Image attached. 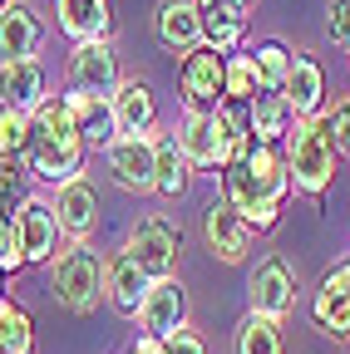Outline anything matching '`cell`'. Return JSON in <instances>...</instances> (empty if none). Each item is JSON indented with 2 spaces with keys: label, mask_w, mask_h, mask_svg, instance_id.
I'll return each instance as SVG.
<instances>
[{
  "label": "cell",
  "mask_w": 350,
  "mask_h": 354,
  "mask_svg": "<svg viewBox=\"0 0 350 354\" xmlns=\"http://www.w3.org/2000/svg\"><path fill=\"white\" fill-rule=\"evenodd\" d=\"M84 158H89V148H84L79 128H74V113L60 99H45L35 113H30V138H25V153L20 162L30 167L35 183H50V187H64L74 183V177L84 172Z\"/></svg>",
  "instance_id": "obj_1"
},
{
  "label": "cell",
  "mask_w": 350,
  "mask_h": 354,
  "mask_svg": "<svg viewBox=\"0 0 350 354\" xmlns=\"http://www.w3.org/2000/svg\"><path fill=\"white\" fill-rule=\"evenodd\" d=\"M286 172H291V192L321 202L331 177H335V138L326 118H296L286 133Z\"/></svg>",
  "instance_id": "obj_2"
},
{
  "label": "cell",
  "mask_w": 350,
  "mask_h": 354,
  "mask_svg": "<svg viewBox=\"0 0 350 354\" xmlns=\"http://www.w3.org/2000/svg\"><path fill=\"white\" fill-rule=\"evenodd\" d=\"M50 295L69 310V315H94L99 300H104V256L79 241L64 256L50 261Z\"/></svg>",
  "instance_id": "obj_3"
},
{
  "label": "cell",
  "mask_w": 350,
  "mask_h": 354,
  "mask_svg": "<svg viewBox=\"0 0 350 354\" xmlns=\"http://www.w3.org/2000/svg\"><path fill=\"white\" fill-rule=\"evenodd\" d=\"M178 94H183V113L212 118L217 109L227 104V64H222V55H212L207 44L193 50V55H183V64H178Z\"/></svg>",
  "instance_id": "obj_4"
},
{
  "label": "cell",
  "mask_w": 350,
  "mask_h": 354,
  "mask_svg": "<svg viewBox=\"0 0 350 354\" xmlns=\"http://www.w3.org/2000/svg\"><path fill=\"white\" fill-rule=\"evenodd\" d=\"M123 251L134 256V266H139V271H143L148 281H163V276H173V266H178L183 232L173 227L168 216H139L134 227H128Z\"/></svg>",
  "instance_id": "obj_5"
},
{
  "label": "cell",
  "mask_w": 350,
  "mask_h": 354,
  "mask_svg": "<svg viewBox=\"0 0 350 354\" xmlns=\"http://www.w3.org/2000/svg\"><path fill=\"white\" fill-rule=\"evenodd\" d=\"M247 305H252V315H272V320H286L291 315V305H296V276H291V266L281 256H267V261L252 266V276H247Z\"/></svg>",
  "instance_id": "obj_6"
},
{
  "label": "cell",
  "mask_w": 350,
  "mask_h": 354,
  "mask_svg": "<svg viewBox=\"0 0 350 354\" xmlns=\"http://www.w3.org/2000/svg\"><path fill=\"white\" fill-rule=\"evenodd\" d=\"M64 79L69 88H79V94H114V88L123 84L119 74V50L109 39H94V44H74L69 50V64H64Z\"/></svg>",
  "instance_id": "obj_7"
},
{
  "label": "cell",
  "mask_w": 350,
  "mask_h": 354,
  "mask_svg": "<svg viewBox=\"0 0 350 354\" xmlns=\"http://www.w3.org/2000/svg\"><path fill=\"white\" fill-rule=\"evenodd\" d=\"M15 246L25 256V266H50L55 261V246H60V221H55V207L45 197H25L15 207Z\"/></svg>",
  "instance_id": "obj_8"
},
{
  "label": "cell",
  "mask_w": 350,
  "mask_h": 354,
  "mask_svg": "<svg viewBox=\"0 0 350 354\" xmlns=\"http://www.w3.org/2000/svg\"><path fill=\"white\" fill-rule=\"evenodd\" d=\"M139 325H143V335H153V339H168L173 330L188 325V290H183L178 276H163V281L148 286V295H143V305H139Z\"/></svg>",
  "instance_id": "obj_9"
},
{
  "label": "cell",
  "mask_w": 350,
  "mask_h": 354,
  "mask_svg": "<svg viewBox=\"0 0 350 354\" xmlns=\"http://www.w3.org/2000/svg\"><path fill=\"white\" fill-rule=\"evenodd\" d=\"M222 202L247 221L252 232H272L277 221H281V207L261 192L252 177H247V167L242 162H232V167H222Z\"/></svg>",
  "instance_id": "obj_10"
},
{
  "label": "cell",
  "mask_w": 350,
  "mask_h": 354,
  "mask_svg": "<svg viewBox=\"0 0 350 354\" xmlns=\"http://www.w3.org/2000/svg\"><path fill=\"white\" fill-rule=\"evenodd\" d=\"M55 221H60V236H69L74 246L89 241V232L99 227V192L84 183V177H74V183L55 187Z\"/></svg>",
  "instance_id": "obj_11"
},
{
  "label": "cell",
  "mask_w": 350,
  "mask_h": 354,
  "mask_svg": "<svg viewBox=\"0 0 350 354\" xmlns=\"http://www.w3.org/2000/svg\"><path fill=\"white\" fill-rule=\"evenodd\" d=\"M153 35H158L163 50L193 55V50H202V10L193 6V0H158V10H153Z\"/></svg>",
  "instance_id": "obj_12"
},
{
  "label": "cell",
  "mask_w": 350,
  "mask_h": 354,
  "mask_svg": "<svg viewBox=\"0 0 350 354\" xmlns=\"http://www.w3.org/2000/svg\"><path fill=\"white\" fill-rule=\"evenodd\" d=\"M109 172L123 192H153V133L143 138H114L104 148Z\"/></svg>",
  "instance_id": "obj_13"
},
{
  "label": "cell",
  "mask_w": 350,
  "mask_h": 354,
  "mask_svg": "<svg viewBox=\"0 0 350 354\" xmlns=\"http://www.w3.org/2000/svg\"><path fill=\"white\" fill-rule=\"evenodd\" d=\"M148 286H153V281L134 266V256H128V251L104 256V300L119 310L123 320H139V305H143Z\"/></svg>",
  "instance_id": "obj_14"
},
{
  "label": "cell",
  "mask_w": 350,
  "mask_h": 354,
  "mask_svg": "<svg viewBox=\"0 0 350 354\" xmlns=\"http://www.w3.org/2000/svg\"><path fill=\"white\" fill-rule=\"evenodd\" d=\"M202 236H207V251H212L217 261H227V266H237V261L252 251V241H256V232L247 227V221H242L227 202H212V207H207Z\"/></svg>",
  "instance_id": "obj_15"
},
{
  "label": "cell",
  "mask_w": 350,
  "mask_h": 354,
  "mask_svg": "<svg viewBox=\"0 0 350 354\" xmlns=\"http://www.w3.org/2000/svg\"><path fill=\"white\" fill-rule=\"evenodd\" d=\"M55 25L69 44H94V39H109L114 6L109 0H55Z\"/></svg>",
  "instance_id": "obj_16"
},
{
  "label": "cell",
  "mask_w": 350,
  "mask_h": 354,
  "mask_svg": "<svg viewBox=\"0 0 350 354\" xmlns=\"http://www.w3.org/2000/svg\"><path fill=\"white\" fill-rule=\"evenodd\" d=\"M40 44H45V25H40V15L25 6V0H10V6L0 10V64L35 59Z\"/></svg>",
  "instance_id": "obj_17"
},
{
  "label": "cell",
  "mask_w": 350,
  "mask_h": 354,
  "mask_svg": "<svg viewBox=\"0 0 350 354\" xmlns=\"http://www.w3.org/2000/svg\"><path fill=\"white\" fill-rule=\"evenodd\" d=\"M281 99L291 104L296 118H326V69L311 59V55H291V74H286V88Z\"/></svg>",
  "instance_id": "obj_18"
},
{
  "label": "cell",
  "mask_w": 350,
  "mask_h": 354,
  "mask_svg": "<svg viewBox=\"0 0 350 354\" xmlns=\"http://www.w3.org/2000/svg\"><path fill=\"white\" fill-rule=\"evenodd\" d=\"M114 123H119V138H143L158 123V104H153V88L143 79H123L114 94H109Z\"/></svg>",
  "instance_id": "obj_19"
},
{
  "label": "cell",
  "mask_w": 350,
  "mask_h": 354,
  "mask_svg": "<svg viewBox=\"0 0 350 354\" xmlns=\"http://www.w3.org/2000/svg\"><path fill=\"white\" fill-rule=\"evenodd\" d=\"M64 104H69L74 128H79V138H84L89 153H99V148H109L119 138V123H114V109H109L104 94H79V88H69Z\"/></svg>",
  "instance_id": "obj_20"
},
{
  "label": "cell",
  "mask_w": 350,
  "mask_h": 354,
  "mask_svg": "<svg viewBox=\"0 0 350 354\" xmlns=\"http://www.w3.org/2000/svg\"><path fill=\"white\" fill-rule=\"evenodd\" d=\"M40 104H45V64H40V59L0 64V109L35 113Z\"/></svg>",
  "instance_id": "obj_21"
},
{
  "label": "cell",
  "mask_w": 350,
  "mask_h": 354,
  "mask_svg": "<svg viewBox=\"0 0 350 354\" xmlns=\"http://www.w3.org/2000/svg\"><path fill=\"white\" fill-rule=\"evenodd\" d=\"M242 167H247V177H252V183L267 192L277 207H286V197H291V172H286V153H281V148H272V143H247Z\"/></svg>",
  "instance_id": "obj_22"
},
{
  "label": "cell",
  "mask_w": 350,
  "mask_h": 354,
  "mask_svg": "<svg viewBox=\"0 0 350 354\" xmlns=\"http://www.w3.org/2000/svg\"><path fill=\"white\" fill-rule=\"evenodd\" d=\"M291 123H296V113H291V104H286L281 94H256V99L247 104V133H252V143L281 148L286 133H291Z\"/></svg>",
  "instance_id": "obj_23"
},
{
  "label": "cell",
  "mask_w": 350,
  "mask_h": 354,
  "mask_svg": "<svg viewBox=\"0 0 350 354\" xmlns=\"http://www.w3.org/2000/svg\"><path fill=\"white\" fill-rule=\"evenodd\" d=\"M173 138H178V148H183L193 172H217V128H212V118L183 113L178 128H173Z\"/></svg>",
  "instance_id": "obj_24"
},
{
  "label": "cell",
  "mask_w": 350,
  "mask_h": 354,
  "mask_svg": "<svg viewBox=\"0 0 350 354\" xmlns=\"http://www.w3.org/2000/svg\"><path fill=\"white\" fill-rule=\"evenodd\" d=\"M188 177H193V167H188L178 138H173V133H153V192L183 197L188 192Z\"/></svg>",
  "instance_id": "obj_25"
},
{
  "label": "cell",
  "mask_w": 350,
  "mask_h": 354,
  "mask_svg": "<svg viewBox=\"0 0 350 354\" xmlns=\"http://www.w3.org/2000/svg\"><path fill=\"white\" fill-rule=\"evenodd\" d=\"M212 128H217V172L232 167V162H242V153H247V143H252V133H247V109L222 104V109L212 113Z\"/></svg>",
  "instance_id": "obj_26"
},
{
  "label": "cell",
  "mask_w": 350,
  "mask_h": 354,
  "mask_svg": "<svg viewBox=\"0 0 350 354\" xmlns=\"http://www.w3.org/2000/svg\"><path fill=\"white\" fill-rule=\"evenodd\" d=\"M247 55H252V69H256V79H261V94H281L296 50H286L281 39H261V44H252Z\"/></svg>",
  "instance_id": "obj_27"
},
{
  "label": "cell",
  "mask_w": 350,
  "mask_h": 354,
  "mask_svg": "<svg viewBox=\"0 0 350 354\" xmlns=\"http://www.w3.org/2000/svg\"><path fill=\"white\" fill-rule=\"evenodd\" d=\"M247 39V15H232V10H202V44L212 55H237Z\"/></svg>",
  "instance_id": "obj_28"
},
{
  "label": "cell",
  "mask_w": 350,
  "mask_h": 354,
  "mask_svg": "<svg viewBox=\"0 0 350 354\" xmlns=\"http://www.w3.org/2000/svg\"><path fill=\"white\" fill-rule=\"evenodd\" d=\"M0 354H35V320L15 300H0Z\"/></svg>",
  "instance_id": "obj_29"
},
{
  "label": "cell",
  "mask_w": 350,
  "mask_h": 354,
  "mask_svg": "<svg viewBox=\"0 0 350 354\" xmlns=\"http://www.w3.org/2000/svg\"><path fill=\"white\" fill-rule=\"evenodd\" d=\"M237 354H281V320L247 310L237 325Z\"/></svg>",
  "instance_id": "obj_30"
},
{
  "label": "cell",
  "mask_w": 350,
  "mask_h": 354,
  "mask_svg": "<svg viewBox=\"0 0 350 354\" xmlns=\"http://www.w3.org/2000/svg\"><path fill=\"white\" fill-rule=\"evenodd\" d=\"M311 315H316V325H321L331 339H350V295L316 290V300H311Z\"/></svg>",
  "instance_id": "obj_31"
},
{
  "label": "cell",
  "mask_w": 350,
  "mask_h": 354,
  "mask_svg": "<svg viewBox=\"0 0 350 354\" xmlns=\"http://www.w3.org/2000/svg\"><path fill=\"white\" fill-rule=\"evenodd\" d=\"M222 64H227V104L247 109V104L261 94V79H256V69H252V55H227Z\"/></svg>",
  "instance_id": "obj_32"
},
{
  "label": "cell",
  "mask_w": 350,
  "mask_h": 354,
  "mask_svg": "<svg viewBox=\"0 0 350 354\" xmlns=\"http://www.w3.org/2000/svg\"><path fill=\"white\" fill-rule=\"evenodd\" d=\"M30 167L20 158H0V212H15L25 197H30Z\"/></svg>",
  "instance_id": "obj_33"
},
{
  "label": "cell",
  "mask_w": 350,
  "mask_h": 354,
  "mask_svg": "<svg viewBox=\"0 0 350 354\" xmlns=\"http://www.w3.org/2000/svg\"><path fill=\"white\" fill-rule=\"evenodd\" d=\"M30 138V113L20 109H0V158H20Z\"/></svg>",
  "instance_id": "obj_34"
},
{
  "label": "cell",
  "mask_w": 350,
  "mask_h": 354,
  "mask_svg": "<svg viewBox=\"0 0 350 354\" xmlns=\"http://www.w3.org/2000/svg\"><path fill=\"white\" fill-rule=\"evenodd\" d=\"M0 271H6V276L25 271V256L15 246V212H0Z\"/></svg>",
  "instance_id": "obj_35"
},
{
  "label": "cell",
  "mask_w": 350,
  "mask_h": 354,
  "mask_svg": "<svg viewBox=\"0 0 350 354\" xmlns=\"http://www.w3.org/2000/svg\"><path fill=\"white\" fill-rule=\"evenodd\" d=\"M326 35L350 50V0H331L326 6Z\"/></svg>",
  "instance_id": "obj_36"
},
{
  "label": "cell",
  "mask_w": 350,
  "mask_h": 354,
  "mask_svg": "<svg viewBox=\"0 0 350 354\" xmlns=\"http://www.w3.org/2000/svg\"><path fill=\"white\" fill-rule=\"evenodd\" d=\"M326 123H331V138H335V153H345L350 158V99H340L331 113H326Z\"/></svg>",
  "instance_id": "obj_37"
},
{
  "label": "cell",
  "mask_w": 350,
  "mask_h": 354,
  "mask_svg": "<svg viewBox=\"0 0 350 354\" xmlns=\"http://www.w3.org/2000/svg\"><path fill=\"white\" fill-rule=\"evenodd\" d=\"M163 344H168V354H207L202 335H198V330H188V325H183V330H173Z\"/></svg>",
  "instance_id": "obj_38"
},
{
  "label": "cell",
  "mask_w": 350,
  "mask_h": 354,
  "mask_svg": "<svg viewBox=\"0 0 350 354\" xmlns=\"http://www.w3.org/2000/svg\"><path fill=\"white\" fill-rule=\"evenodd\" d=\"M321 290H331V295H350V261L331 266V271H326V281H321Z\"/></svg>",
  "instance_id": "obj_39"
},
{
  "label": "cell",
  "mask_w": 350,
  "mask_h": 354,
  "mask_svg": "<svg viewBox=\"0 0 350 354\" xmlns=\"http://www.w3.org/2000/svg\"><path fill=\"white\" fill-rule=\"evenodd\" d=\"M198 10H232V15H247L256 0H193Z\"/></svg>",
  "instance_id": "obj_40"
},
{
  "label": "cell",
  "mask_w": 350,
  "mask_h": 354,
  "mask_svg": "<svg viewBox=\"0 0 350 354\" xmlns=\"http://www.w3.org/2000/svg\"><path fill=\"white\" fill-rule=\"evenodd\" d=\"M128 354H168V344H163V339H153V335H139L134 344H128Z\"/></svg>",
  "instance_id": "obj_41"
},
{
  "label": "cell",
  "mask_w": 350,
  "mask_h": 354,
  "mask_svg": "<svg viewBox=\"0 0 350 354\" xmlns=\"http://www.w3.org/2000/svg\"><path fill=\"white\" fill-rule=\"evenodd\" d=\"M6 281H10V276H6V271H0V300H6Z\"/></svg>",
  "instance_id": "obj_42"
},
{
  "label": "cell",
  "mask_w": 350,
  "mask_h": 354,
  "mask_svg": "<svg viewBox=\"0 0 350 354\" xmlns=\"http://www.w3.org/2000/svg\"><path fill=\"white\" fill-rule=\"evenodd\" d=\"M6 6H10V0H0V10H6Z\"/></svg>",
  "instance_id": "obj_43"
}]
</instances>
